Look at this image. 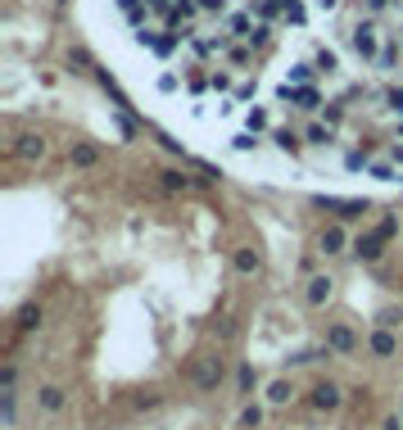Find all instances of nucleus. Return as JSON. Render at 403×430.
<instances>
[{"mask_svg": "<svg viewBox=\"0 0 403 430\" xmlns=\"http://www.w3.org/2000/svg\"><path fill=\"white\" fill-rule=\"evenodd\" d=\"M150 91L236 159L403 186V0H109Z\"/></svg>", "mask_w": 403, "mask_h": 430, "instance_id": "nucleus-1", "label": "nucleus"}]
</instances>
